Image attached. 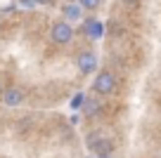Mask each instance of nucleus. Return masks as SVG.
Segmentation results:
<instances>
[{
    "label": "nucleus",
    "mask_w": 161,
    "mask_h": 158,
    "mask_svg": "<svg viewBox=\"0 0 161 158\" xmlns=\"http://www.w3.org/2000/svg\"><path fill=\"white\" fill-rule=\"evenodd\" d=\"M86 146L90 149V153H95L97 158L111 156V151H114V139H111L109 134H104L102 128H97V130H90V132L86 134Z\"/></svg>",
    "instance_id": "f03ea898"
},
{
    "label": "nucleus",
    "mask_w": 161,
    "mask_h": 158,
    "mask_svg": "<svg viewBox=\"0 0 161 158\" xmlns=\"http://www.w3.org/2000/svg\"><path fill=\"white\" fill-rule=\"evenodd\" d=\"M83 99H86V94H83V92H80V94H76V97H74V102H71V109H80Z\"/></svg>",
    "instance_id": "f8f14e48"
},
{
    "label": "nucleus",
    "mask_w": 161,
    "mask_h": 158,
    "mask_svg": "<svg viewBox=\"0 0 161 158\" xmlns=\"http://www.w3.org/2000/svg\"><path fill=\"white\" fill-rule=\"evenodd\" d=\"M121 3H123V5H128V7H133V5H137L140 0H121Z\"/></svg>",
    "instance_id": "ddd939ff"
},
{
    "label": "nucleus",
    "mask_w": 161,
    "mask_h": 158,
    "mask_svg": "<svg viewBox=\"0 0 161 158\" xmlns=\"http://www.w3.org/2000/svg\"><path fill=\"white\" fill-rule=\"evenodd\" d=\"M36 7H55L57 5V0H33Z\"/></svg>",
    "instance_id": "9b49d317"
},
{
    "label": "nucleus",
    "mask_w": 161,
    "mask_h": 158,
    "mask_svg": "<svg viewBox=\"0 0 161 158\" xmlns=\"http://www.w3.org/2000/svg\"><path fill=\"white\" fill-rule=\"evenodd\" d=\"M50 40H52V45H57V47H69V45L76 40L74 24H69V21H64V19L52 21V26H50Z\"/></svg>",
    "instance_id": "7ed1b4c3"
},
{
    "label": "nucleus",
    "mask_w": 161,
    "mask_h": 158,
    "mask_svg": "<svg viewBox=\"0 0 161 158\" xmlns=\"http://www.w3.org/2000/svg\"><path fill=\"white\" fill-rule=\"evenodd\" d=\"M80 5V10L83 12H97L100 10V5H102V0H76Z\"/></svg>",
    "instance_id": "1a4fd4ad"
},
{
    "label": "nucleus",
    "mask_w": 161,
    "mask_h": 158,
    "mask_svg": "<svg viewBox=\"0 0 161 158\" xmlns=\"http://www.w3.org/2000/svg\"><path fill=\"white\" fill-rule=\"evenodd\" d=\"M83 33H86L88 38L97 40V38H102L104 29H102V24H100V21H88V26H86V31H83Z\"/></svg>",
    "instance_id": "6e6552de"
},
{
    "label": "nucleus",
    "mask_w": 161,
    "mask_h": 158,
    "mask_svg": "<svg viewBox=\"0 0 161 158\" xmlns=\"http://www.w3.org/2000/svg\"><path fill=\"white\" fill-rule=\"evenodd\" d=\"M76 69H78V73L83 76H90L97 71V66H100V57H97V52L92 47H83L76 52Z\"/></svg>",
    "instance_id": "20e7f679"
},
{
    "label": "nucleus",
    "mask_w": 161,
    "mask_h": 158,
    "mask_svg": "<svg viewBox=\"0 0 161 158\" xmlns=\"http://www.w3.org/2000/svg\"><path fill=\"white\" fill-rule=\"evenodd\" d=\"M116 87H119V80H116L114 71L111 69H97L95 71V78H92V94H97V97H109V94L116 92Z\"/></svg>",
    "instance_id": "f257e3e1"
},
{
    "label": "nucleus",
    "mask_w": 161,
    "mask_h": 158,
    "mask_svg": "<svg viewBox=\"0 0 161 158\" xmlns=\"http://www.w3.org/2000/svg\"><path fill=\"white\" fill-rule=\"evenodd\" d=\"M104 111V99L97 97V94H86L83 104H80V113L86 120H97Z\"/></svg>",
    "instance_id": "423d86ee"
},
{
    "label": "nucleus",
    "mask_w": 161,
    "mask_h": 158,
    "mask_svg": "<svg viewBox=\"0 0 161 158\" xmlns=\"http://www.w3.org/2000/svg\"><path fill=\"white\" fill-rule=\"evenodd\" d=\"M17 5H19L21 10H33L36 3H33V0H17Z\"/></svg>",
    "instance_id": "9d476101"
},
{
    "label": "nucleus",
    "mask_w": 161,
    "mask_h": 158,
    "mask_svg": "<svg viewBox=\"0 0 161 158\" xmlns=\"http://www.w3.org/2000/svg\"><path fill=\"white\" fill-rule=\"evenodd\" d=\"M26 97H29L26 90L19 87V85H5V87L0 90V104H3V106H10V109L26 104Z\"/></svg>",
    "instance_id": "39448f33"
},
{
    "label": "nucleus",
    "mask_w": 161,
    "mask_h": 158,
    "mask_svg": "<svg viewBox=\"0 0 161 158\" xmlns=\"http://www.w3.org/2000/svg\"><path fill=\"white\" fill-rule=\"evenodd\" d=\"M102 158H111V156H102Z\"/></svg>",
    "instance_id": "4468645a"
},
{
    "label": "nucleus",
    "mask_w": 161,
    "mask_h": 158,
    "mask_svg": "<svg viewBox=\"0 0 161 158\" xmlns=\"http://www.w3.org/2000/svg\"><path fill=\"white\" fill-rule=\"evenodd\" d=\"M0 90H3V83H0Z\"/></svg>",
    "instance_id": "2eb2a0df"
},
{
    "label": "nucleus",
    "mask_w": 161,
    "mask_h": 158,
    "mask_svg": "<svg viewBox=\"0 0 161 158\" xmlns=\"http://www.w3.org/2000/svg\"><path fill=\"white\" fill-rule=\"evenodd\" d=\"M83 14H86V12L80 10V5L76 3V0H64V5H62V19L64 21H69V24L80 21Z\"/></svg>",
    "instance_id": "0eeeda50"
}]
</instances>
